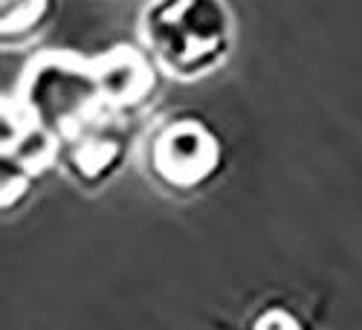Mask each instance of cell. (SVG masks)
Masks as SVG:
<instances>
[{"mask_svg":"<svg viewBox=\"0 0 362 330\" xmlns=\"http://www.w3.org/2000/svg\"><path fill=\"white\" fill-rule=\"evenodd\" d=\"M139 33L151 61L180 81L215 73L235 44L226 0H148Z\"/></svg>","mask_w":362,"mask_h":330,"instance_id":"cell-1","label":"cell"},{"mask_svg":"<svg viewBox=\"0 0 362 330\" xmlns=\"http://www.w3.org/2000/svg\"><path fill=\"white\" fill-rule=\"evenodd\" d=\"M255 330H298V324H296V319L293 316H287V313H267L261 322H258V327Z\"/></svg>","mask_w":362,"mask_h":330,"instance_id":"cell-5","label":"cell"},{"mask_svg":"<svg viewBox=\"0 0 362 330\" xmlns=\"http://www.w3.org/2000/svg\"><path fill=\"white\" fill-rule=\"evenodd\" d=\"M55 0H4V38L33 35L49 20Z\"/></svg>","mask_w":362,"mask_h":330,"instance_id":"cell-4","label":"cell"},{"mask_svg":"<svg viewBox=\"0 0 362 330\" xmlns=\"http://www.w3.org/2000/svg\"><path fill=\"white\" fill-rule=\"evenodd\" d=\"M151 160L171 186H197L221 165V142L194 116L168 122L151 148Z\"/></svg>","mask_w":362,"mask_h":330,"instance_id":"cell-2","label":"cell"},{"mask_svg":"<svg viewBox=\"0 0 362 330\" xmlns=\"http://www.w3.org/2000/svg\"><path fill=\"white\" fill-rule=\"evenodd\" d=\"M93 64L99 78V93L110 99V105H136L154 90V67L142 52L131 47H116Z\"/></svg>","mask_w":362,"mask_h":330,"instance_id":"cell-3","label":"cell"}]
</instances>
